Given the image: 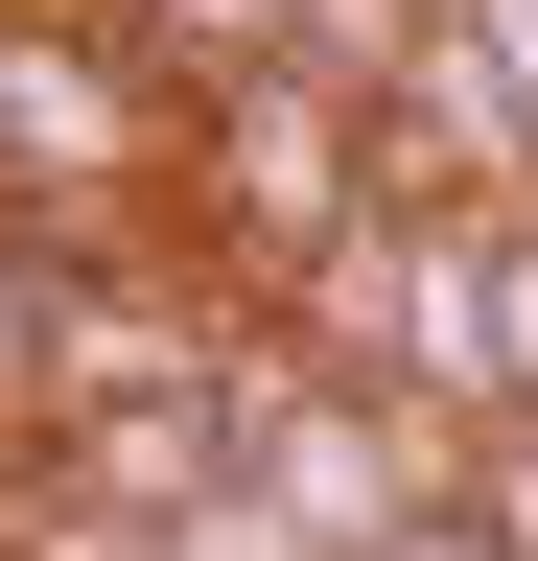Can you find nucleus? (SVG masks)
Instances as JSON below:
<instances>
[{"label": "nucleus", "instance_id": "nucleus-5", "mask_svg": "<svg viewBox=\"0 0 538 561\" xmlns=\"http://www.w3.org/2000/svg\"><path fill=\"white\" fill-rule=\"evenodd\" d=\"M468 24H492V70H515V94H538V0H468Z\"/></svg>", "mask_w": 538, "mask_h": 561}, {"label": "nucleus", "instance_id": "nucleus-3", "mask_svg": "<svg viewBox=\"0 0 538 561\" xmlns=\"http://www.w3.org/2000/svg\"><path fill=\"white\" fill-rule=\"evenodd\" d=\"M445 491H468V515H492V538L538 561V421H468V468H445Z\"/></svg>", "mask_w": 538, "mask_h": 561}, {"label": "nucleus", "instance_id": "nucleus-2", "mask_svg": "<svg viewBox=\"0 0 538 561\" xmlns=\"http://www.w3.org/2000/svg\"><path fill=\"white\" fill-rule=\"evenodd\" d=\"M282 24H305V0H117V47H141L164 94H211V70H257Z\"/></svg>", "mask_w": 538, "mask_h": 561}, {"label": "nucleus", "instance_id": "nucleus-4", "mask_svg": "<svg viewBox=\"0 0 538 561\" xmlns=\"http://www.w3.org/2000/svg\"><path fill=\"white\" fill-rule=\"evenodd\" d=\"M375 561H515V538H492V515H468V491H445V515H398Z\"/></svg>", "mask_w": 538, "mask_h": 561}, {"label": "nucleus", "instance_id": "nucleus-1", "mask_svg": "<svg viewBox=\"0 0 538 561\" xmlns=\"http://www.w3.org/2000/svg\"><path fill=\"white\" fill-rule=\"evenodd\" d=\"M282 328L328 351V375H375V398H422V421H515V375H492V210H352L305 280H282Z\"/></svg>", "mask_w": 538, "mask_h": 561}]
</instances>
